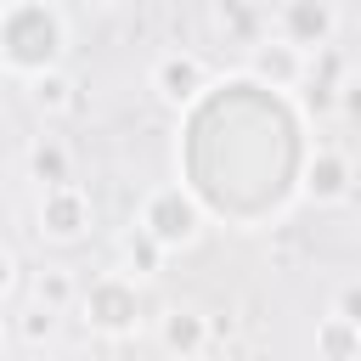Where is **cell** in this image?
<instances>
[{"label": "cell", "mask_w": 361, "mask_h": 361, "mask_svg": "<svg viewBox=\"0 0 361 361\" xmlns=\"http://www.w3.org/2000/svg\"><path fill=\"white\" fill-rule=\"evenodd\" d=\"M164 79H169V96H186V85H192V62L180 68V62H169L164 68Z\"/></svg>", "instance_id": "cell-1"}, {"label": "cell", "mask_w": 361, "mask_h": 361, "mask_svg": "<svg viewBox=\"0 0 361 361\" xmlns=\"http://www.w3.org/2000/svg\"><path fill=\"white\" fill-rule=\"evenodd\" d=\"M39 299H68V276H45L39 282Z\"/></svg>", "instance_id": "cell-2"}, {"label": "cell", "mask_w": 361, "mask_h": 361, "mask_svg": "<svg viewBox=\"0 0 361 361\" xmlns=\"http://www.w3.org/2000/svg\"><path fill=\"white\" fill-rule=\"evenodd\" d=\"M6 282H11V265H6V259H0V288H6Z\"/></svg>", "instance_id": "cell-3"}]
</instances>
